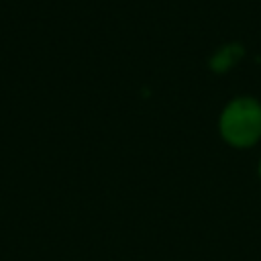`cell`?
<instances>
[{
	"label": "cell",
	"instance_id": "obj_1",
	"mask_svg": "<svg viewBox=\"0 0 261 261\" xmlns=\"http://www.w3.org/2000/svg\"><path fill=\"white\" fill-rule=\"evenodd\" d=\"M222 133L234 145H251L261 135V108L253 100L232 102L222 116Z\"/></svg>",
	"mask_w": 261,
	"mask_h": 261
},
{
	"label": "cell",
	"instance_id": "obj_2",
	"mask_svg": "<svg viewBox=\"0 0 261 261\" xmlns=\"http://www.w3.org/2000/svg\"><path fill=\"white\" fill-rule=\"evenodd\" d=\"M234 53H239L237 47H228V49H224L220 55H216V57L212 59V65H214L216 69H224L226 65H230V63L234 61Z\"/></svg>",
	"mask_w": 261,
	"mask_h": 261
}]
</instances>
